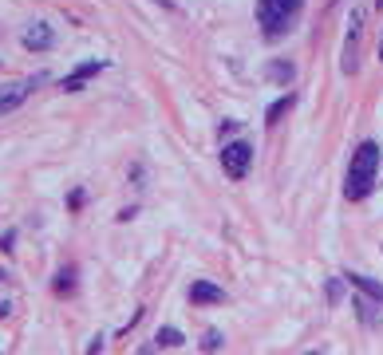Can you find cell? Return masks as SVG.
<instances>
[{"instance_id": "cell-7", "label": "cell", "mask_w": 383, "mask_h": 355, "mask_svg": "<svg viewBox=\"0 0 383 355\" xmlns=\"http://www.w3.org/2000/svg\"><path fill=\"white\" fill-rule=\"evenodd\" d=\"M103 68H107V63H103V59H87V63H79V68L71 71L68 79H63V91H79V87H83L87 79L95 76V71H103Z\"/></svg>"}, {"instance_id": "cell-10", "label": "cell", "mask_w": 383, "mask_h": 355, "mask_svg": "<svg viewBox=\"0 0 383 355\" xmlns=\"http://www.w3.org/2000/svg\"><path fill=\"white\" fill-rule=\"evenodd\" d=\"M292 103H297V99H292V95H285V99H277V103H272L269 110H265V123H269V127H272V123H277V118L285 115V110H292Z\"/></svg>"}, {"instance_id": "cell-11", "label": "cell", "mask_w": 383, "mask_h": 355, "mask_svg": "<svg viewBox=\"0 0 383 355\" xmlns=\"http://www.w3.org/2000/svg\"><path fill=\"white\" fill-rule=\"evenodd\" d=\"M222 347H225V339H222V331H205V336H202V351H222Z\"/></svg>"}, {"instance_id": "cell-14", "label": "cell", "mask_w": 383, "mask_h": 355, "mask_svg": "<svg viewBox=\"0 0 383 355\" xmlns=\"http://www.w3.org/2000/svg\"><path fill=\"white\" fill-rule=\"evenodd\" d=\"M272 4H277V9H285V12H289V16H297V12H300V4H305V0H272Z\"/></svg>"}, {"instance_id": "cell-8", "label": "cell", "mask_w": 383, "mask_h": 355, "mask_svg": "<svg viewBox=\"0 0 383 355\" xmlns=\"http://www.w3.org/2000/svg\"><path fill=\"white\" fill-rule=\"evenodd\" d=\"M348 284H356L359 292H367L372 300H379V304H383V284H375L372 277H364V272H348Z\"/></svg>"}, {"instance_id": "cell-17", "label": "cell", "mask_w": 383, "mask_h": 355, "mask_svg": "<svg viewBox=\"0 0 383 355\" xmlns=\"http://www.w3.org/2000/svg\"><path fill=\"white\" fill-rule=\"evenodd\" d=\"M12 237L16 233H0V249H12Z\"/></svg>"}, {"instance_id": "cell-15", "label": "cell", "mask_w": 383, "mask_h": 355, "mask_svg": "<svg viewBox=\"0 0 383 355\" xmlns=\"http://www.w3.org/2000/svg\"><path fill=\"white\" fill-rule=\"evenodd\" d=\"M328 300H332V304L340 300V280H332V284H328Z\"/></svg>"}, {"instance_id": "cell-3", "label": "cell", "mask_w": 383, "mask_h": 355, "mask_svg": "<svg viewBox=\"0 0 383 355\" xmlns=\"http://www.w3.org/2000/svg\"><path fill=\"white\" fill-rule=\"evenodd\" d=\"M289 20L292 16L285 9H277L272 0H261V4H257V24H261V32L269 36V40H277V36L289 32Z\"/></svg>"}, {"instance_id": "cell-4", "label": "cell", "mask_w": 383, "mask_h": 355, "mask_svg": "<svg viewBox=\"0 0 383 355\" xmlns=\"http://www.w3.org/2000/svg\"><path fill=\"white\" fill-rule=\"evenodd\" d=\"M44 76H36V79H28V83H9V87H0V115H9V110H16L20 103L28 99V91H32L36 83H40Z\"/></svg>"}, {"instance_id": "cell-2", "label": "cell", "mask_w": 383, "mask_h": 355, "mask_svg": "<svg viewBox=\"0 0 383 355\" xmlns=\"http://www.w3.org/2000/svg\"><path fill=\"white\" fill-rule=\"evenodd\" d=\"M249 166H253V146H249L245 138H238V143H225V150H222V170H225V178L241 182V178L249 174Z\"/></svg>"}, {"instance_id": "cell-1", "label": "cell", "mask_w": 383, "mask_h": 355, "mask_svg": "<svg viewBox=\"0 0 383 355\" xmlns=\"http://www.w3.org/2000/svg\"><path fill=\"white\" fill-rule=\"evenodd\" d=\"M375 170H379V143H359V150L352 154V166H348V182H344L348 202H364L372 194Z\"/></svg>"}, {"instance_id": "cell-13", "label": "cell", "mask_w": 383, "mask_h": 355, "mask_svg": "<svg viewBox=\"0 0 383 355\" xmlns=\"http://www.w3.org/2000/svg\"><path fill=\"white\" fill-rule=\"evenodd\" d=\"M269 76H272V79H285V83H292V68H289V63H272Z\"/></svg>"}, {"instance_id": "cell-6", "label": "cell", "mask_w": 383, "mask_h": 355, "mask_svg": "<svg viewBox=\"0 0 383 355\" xmlns=\"http://www.w3.org/2000/svg\"><path fill=\"white\" fill-rule=\"evenodd\" d=\"M190 300L194 304H225V288L210 284V280H194L190 284Z\"/></svg>"}, {"instance_id": "cell-16", "label": "cell", "mask_w": 383, "mask_h": 355, "mask_svg": "<svg viewBox=\"0 0 383 355\" xmlns=\"http://www.w3.org/2000/svg\"><path fill=\"white\" fill-rule=\"evenodd\" d=\"M9 312H12V300H9V296H0V320H4Z\"/></svg>"}, {"instance_id": "cell-12", "label": "cell", "mask_w": 383, "mask_h": 355, "mask_svg": "<svg viewBox=\"0 0 383 355\" xmlns=\"http://www.w3.org/2000/svg\"><path fill=\"white\" fill-rule=\"evenodd\" d=\"M71 288H76V269H63L56 280V292H71Z\"/></svg>"}, {"instance_id": "cell-18", "label": "cell", "mask_w": 383, "mask_h": 355, "mask_svg": "<svg viewBox=\"0 0 383 355\" xmlns=\"http://www.w3.org/2000/svg\"><path fill=\"white\" fill-rule=\"evenodd\" d=\"M379 63H383V40H379Z\"/></svg>"}, {"instance_id": "cell-9", "label": "cell", "mask_w": 383, "mask_h": 355, "mask_svg": "<svg viewBox=\"0 0 383 355\" xmlns=\"http://www.w3.org/2000/svg\"><path fill=\"white\" fill-rule=\"evenodd\" d=\"M154 339H158V347H182V344H186V336H182L178 328H158V336H154Z\"/></svg>"}, {"instance_id": "cell-5", "label": "cell", "mask_w": 383, "mask_h": 355, "mask_svg": "<svg viewBox=\"0 0 383 355\" xmlns=\"http://www.w3.org/2000/svg\"><path fill=\"white\" fill-rule=\"evenodd\" d=\"M20 43H24L28 51H48L51 43H56V36H51V28L44 24V20H36V24H28V28H24Z\"/></svg>"}]
</instances>
